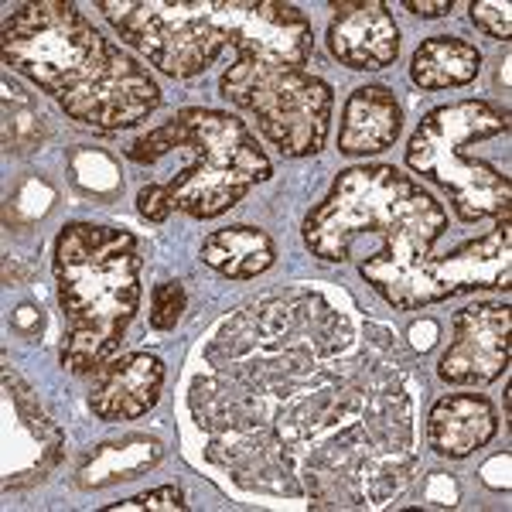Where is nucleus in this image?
I'll use <instances>...</instances> for the list:
<instances>
[{"label": "nucleus", "instance_id": "f257e3e1", "mask_svg": "<svg viewBox=\"0 0 512 512\" xmlns=\"http://www.w3.org/2000/svg\"><path fill=\"white\" fill-rule=\"evenodd\" d=\"M188 410L205 461L239 489L308 495L315 509L379 506L417 468L407 352L325 291L246 301L205 345Z\"/></svg>", "mask_w": 512, "mask_h": 512}, {"label": "nucleus", "instance_id": "f03ea898", "mask_svg": "<svg viewBox=\"0 0 512 512\" xmlns=\"http://www.w3.org/2000/svg\"><path fill=\"white\" fill-rule=\"evenodd\" d=\"M0 55L7 69L59 99L65 117L99 134L137 127L161 106L147 65L99 35L72 4L14 7L4 21Z\"/></svg>", "mask_w": 512, "mask_h": 512}, {"label": "nucleus", "instance_id": "7ed1b4c3", "mask_svg": "<svg viewBox=\"0 0 512 512\" xmlns=\"http://www.w3.org/2000/svg\"><path fill=\"white\" fill-rule=\"evenodd\" d=\"M171 151H188L192 164H185L171 181L140 188L137 209L151 222H164L171 212L216 219L274 175V164L253 130L233 113L205 106H185L168 123L147 130L127 147V158L134 164H158Z\"/></svg>", "mask_w": 512, "mask_h": 512}, {"label": "nucleus", "instance_id": "20e7f679", "mask_svg": "<svg viewBox=\"0 0 512 512\" xmlns=\"http://www.w3.org/2000/svg\"><path fill=\"white\" fill-rule=\"evenodd\" d=\"M55 280L65 315L62 366L99 373L127 335L140 304V243L134 233L96 222H69L55 239Z\"/></svg>", "mask_w": 512, "mask_h": 512}, {"label": "nucleus", "instance_id": "39448f33", "mask_svg": "<svg viewBox=\"0 0 512 512\" xmlns=\"http://www.w3.org/2000/svg\"><path fill=\"white\" fill-rule=\"evenodd\" d=\"M509 130V110L485 99H461L451 106H437L420 120L417 134L410 137L407 164L417 175L448 188L454 209L465 222L482 216L509 219L512 185L506 175L492 168L489 161L465 158L461 147L475 140H489Z\"/></svg>", "mask_w": 512, "mask_h": 512}, {"label": "nucleus", "instance_id": "423d86ee", "mask_svg": "<svg viewBox=\"0 0 512 512\" xmlns=\"http://www.w3.org/2000/svg\"><path fill=\"white\" fill-rule=\"evenodd\" d=\"M219 89L250 113L256 130L284 158H311L325 147L335 110V93L325 79L256 55H236Z\"/></svg>", "mask_w": 512, "mask_h": 512}, {"label": "nucleus", "instance_id": "0eeeda50", "mask_svg": "<svg viewBox=\"0 0 512 512\" xmlns=\"http://www.w3.org/2000/svg\"><path fill=\"white\" fill-rule=\"evenodd\" d=\"M437 198L427 195L414 178L390 164L349 168L335 178L325 202L304 219V246L328 263L349 260L352 239L359 233L390 236L403 222L437 209Z\"/></svg>", "mask_w": 512, "mask_h": 512}, {"label": "nucleus", "instance_id": "6e6552de", "mask_svg": "<svg viewBox=\"0 0 512 512\" xmlns=\"http://www.w3.org/2000/svg\"><path fill=\"white\" fill-rule=\"evenodd\" d=\"M123 45L171 79L205 72L229 45L216 24V0H99Z\"/></svg>", "mask_w": 512, "mask_h": 512}, {"label": "nucleus", "instance_id": "1a4fd4ad", "mask_svg": "<svg viewBox=\"0 0 512 512\" xmlns=\"http://www.w3.org/2000/svg\"><path fill=\"white\" fill-rule=\"evenodd\" d=\"M444 229H448V212L441 205L403 222L369 260L359 263L362 280L379 297H386L396 311H420L427 304H437L441 297L431 284L427 263H431V250Z\"/></svg>", "mask_w": 512, "mask_h": 512}, {"label": "nucleus", "instance_id": "9d476101", "mask_svg": "<svg viewBox=\"0 0 512 512\" xmlns=\"http://www.w3.org/2000/svg\"><path fill=\"white\" fill-rule=\"evenodd\" d=\"M216 24L239 55L304 69L315 52L311 21L280 0H216Z\"/></svg>", "mask_w": 512, "mask_h": 512}, {"label": "nucleus", "instance_id": "9b49d317", "mask_svg": "<svg viewBox=\"0 0 512 512\" xmlns=\"http://www.w3.org/2000/svg\"><path fill=\"white\" fill-rule=\"evenodd\" d=\"M65 437L41 410L28 383L4 366V489H28L48 478L62 458Z\"/></svg>", "mask_w": 512, "mask_h": 512}, {"label": "nucleus", "instance_id": "f8f14e48", "mask_svg": "<svg viewBox=\"0 0 512 512\" xmlns=\"http://www.w3.org/2000/svg\"><path fill=\"white\" fill-rule=\"evenodd\" d=\"M509 369V304H472L454 315V342L437 362L451 386H485Z\"/></svg>", "mask_w": 512, "mask_h": 512}, {"label": "nucleus", "instance_id": "ddd939ff", "mask_svg": "<svg viewBox=\"0 0 512 512\" xmlns=\"http://www.w3.org/2000/svg\"><path fill=\"white\" fill-rule=\"evenodd\" d=\"M335 18L328 24V52L345 69L373 72L386 69L400 55V28H396L390 4L376 0H342L332 4Z\"/></svg>", "mask_w": 512, "mask_h": 512}, {"label": "nucleus", "instance_id": "4468645a", "mask_svg": "<svg viewBox=\"0 0 512 512\" xmlns=\"http://www.w3.org/2000/svg\"><path fill=\"white\" fill-rule=\"evenodd\" d=\"M512 229L509 219H502L489 236L472 239L458 250L431 256L427 274L441 301L454 294H472L485 287H509V263H512Z\"/></svg>", "mask_w": 512, "mask_h": 512}, {"label": "nucleus", "instance_id": "2eb2a0df", "mask_svg": "<svg viewBox=\"0 0 512 512\" xmlns=\"http://www.w3.org/2000/svg\"><path fill=\"white\" fill-rule=\"evenodd\" d=\"M164 386V362L151 352H134L110 359L96 373L93 393H89V410L106 420H137L158 403Z\"/></svg>", "mask_w": 512, "mask_h": 512}, {"label": "nucleus", "instance_id": "dca6fc26", "mask_svg": "<svg viewBox=\"0 0 512 512\" xmlns=\"http://www.w3.org/2000/svg\"><path fill=\"white\" fill-rule=\"evenodd\" d=\"M495 431H499V414L482 393L441 396L427 414V448L451 461L485 448Z\"/></svg>", "mask_w": 512, "mask_h": 512}, {"label": "nucleus", "instance_id": "f3484780", "mask_svg": "<svg viewBox=\"0 0 512 512\" xmlns=\"http://www.w3.org/2000/svg\"><path fill=\"white\" fill-rule=\"evenodd\" d=\"M403 127V110L386 86H362L349 96L338 130V151L349 158H366L393 147Z\"/></svg>", "mask_w": 512, "mask_h": 512}, {"label": "nucleus", "instance_id": "a211bd4d", "mask_svg": "<svg viewBox=\"0 0 512 512\" xmlns=\"http://www.w3.org/2000/svg\"><path fill=\"white\" fill-rule=\"evenodd\" d=\"M198 256L205 267L229 280H256L277 263V246L256 226H229L205 236Z\"/></svg>", "mask_w": 512, "mask_h": 512}, {"label": "nucleus", "instance_id": "6ab92c4d", "mask_svg": "<svg viewBox=\"0 0 512 512\" xmlns=\"http://www.w3.org/2000/svg\"><path fill=\"white\" fill-rule=\"evenodd\" d=\"M164 458V444L158 437L130 434L120 441H103L82 458L76 482L82 489H106V485L130 482V478L151 472Z\"/></svg>", "mask_w": 512, "mask_h": 512}, {"label": "nucleus", "instance_id": "aec40b11", "mask_svg": "<svg viewBox=\"0 0 512 512\" xmlns=\"http://www.w3.org/2000/svg\"><path fill=\"white\" fill-rule=\"evenodd\" d=\"M478 72H482V52L472 41L451 35H434L420 41L414 62H410V79H414V86L427 89V93L468 86V82H475Z\"/></svg>", "mask_w": 512, "mask_h": 512}, {"label": "nucleus", "instance_id": "412c9836", "mask_svg": "<svg viewBox=\"0 0 512 512\" xmlns=\"http://www.w3.org/2000/svg\"><path fill=\"white\" fill-rule=\"evenodd\" d=\"M45 140V117L18 82L4 79V151H31Z\"/></svg>", "mask_w": 512, "mask_h": 512}, {"label": "nucleus", "instance_id": "4be33fe9", "mask_svg": "<svg viewBox=\"0 0 512 512\" xmlns=\"http://www.w3.org/2000/svg\"><path fill=\"white\" fill-rule=\"evenodd\" d=\"M181 311H185V287L178 280H164L151 291V321L154 332H171V328L181 321Z\"/></svg>", "mask_w": 512, "mask_h": 512}, {"label": "nucleus", "instance_id": "5701e85b", "mask_svg": "<svg viewBox=\"0 0 512 512\" xmlns=\"http://www.w3.org/2000/svg\"><path fill=\"white\" fill-rule=\"evenodd\" d=\"M468 11H472V24L478 31L509 41V35H512V7L506 4V0H472V4H468Z\"/></svg>", "mask_w": 512, "mask_h": 512}, {"label": "nucleus", "instance_id": "b1692460", "mask_svg": "<svg viewBox=\"0 0 512 512\" xmlns=\"http://www.w3.org/2000/svg\"><path fill=\"white\" fill-rule=\"evenodd\" d=\"M106 509H123V512H130V509H188V502L178 485H161V489L134 495V499L117 502V506H106Z\"/></svg>", "mask_w": 512, "mask_h": 512}, {"label": "nucleus", "instance_id": "393cba45", "mask_svg": "<svg viewBox=\"0 0 512 512\" xmlns=\"http://www.w3.org/2000/svg\"><path fill=\"white\" fill-rule=\"evenodd\" d=\"M427 502H434V506H454L458 502V482L448 475H431V482H427Z\"/></svg>", "mask_w": 512, "mask_h": 512}, {"label": "nucleus", "instance_id": "a878e982", "mask_svg": "<svg viewBox=\"0 0 512 512\" xmlns=\"http://www.w3.org/2000/svg\"><path fill=\"white\" fill-rule=\"evenodd\" d=\"M403 7L417 18H444V14H451L454 4L451 0H403Z\"/></svg>", "mask_w": 512, "mask_h": 512}, {"label": "nucleus", "instance_id": "bb28decb", "mask_svg": "<svg viewBox=\"0 0 512 512\" xmlns=\"http://www.w3.org/2000/svg\"><path fill=\"white\" fill-rule=\"evenodd\" d=\"M11 325L18 328L21 335H38L41 332V315L31 308V304H21V308L11 315Z\"/></svg>", "mask_w": 512, "mask_h": 512}]
</instances>
